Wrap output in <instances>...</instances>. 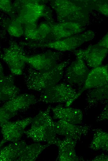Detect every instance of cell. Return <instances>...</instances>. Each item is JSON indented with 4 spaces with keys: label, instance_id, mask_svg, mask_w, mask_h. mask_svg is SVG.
<instances>
[{
    "label": "cell",
    "instance_id": "obj_24",
    "mask_svg": "<svg viewBox=\"0 0 108 161\" xmlns=\"http://www.w3.org/2000/svg\"><path fill=\"white\" fill-rule=\"evenodd\" d=\"M86 2L89 10H95L104 15L108 16L107 0H86Z\"/></svg>",
    "mask_w": 108,
    "mask_h": 161
},
{
    "label": "cell",
    "instance_id": "obj_22",
    "mask_svg": "<svg viewBox=\"0 0 108 161\" xmlns=\"http://www.w3.org/2000/svg\"><path fill=\"white\" fill-rule=\"evenodd\" d=\"M89 147L94 150H102L104 151H107L108 133L100 129H96Z\"/></svg>",
    "mask_w": 108,
    "mask_h": 161
},
{
    "label": "cell",
    "instance_id": "obj_18",
    "mask_svg": "<svg viewBox=\"0 0 108 161\" xmlns=\"http://www.w3.org/2000/svg\"><path fill=\"white\" fill-rule=\"evenodd\" d=\"M14 75L5 76L0 80V103L11 100L19 94L20 90L15 83Z\"/></svg>",
    "mask_w": 108,
    "mask_h": 161
},
{
    "label": "cell",
    "instance_id": "obj_9",
    "mask_svg": "<svg viewBox=\"0 0 108 161\" xmlns=\"http://www.w3.org/2000/svg\"><path fill=\"white\" fill-rule=\"evenodd\" d=\"M61 56L60 52L48 51L31 56L25 54L23 58L30 67L37 71H42L49 70L56 65Z\"/></svg>",
    "mask_w": 108,
    "mask_h": 161
},
{
    "label": "cell",
    "instance_id": "obj_2",
    "mask_svg": "<svg viewBox=\"0 0 108 161\" xmlns=\"http://www.w3.org/2000/svg\"><path fill=\"white\" fill-rule=\"evenodd\" d=\"M69 62V60L64 61L49 70L42 71H37L29 66L24 75L27 88L41 92L58 84L63 76L64 68Z\"/></svg>",
    "mask_w": 108,
    "mask_h": 161
},
{
    "label": "cell",
    "instance_id": "obj_27",
    "mask_svg": "<svg viewBox=\"0 0 108 161\" xmlns=\"http://www.w3.org/2000/svg\"><path fill=\"white\" fill-rule=\"evenodd\" d=\"M108 104H107L106 105L103 111L98 117L97 120L100 121L108 120Z\"/></svg>",
    "mask_w": 108,
    "mask_h": 161
},
{
    "label": "cell",
    "instance_id": "obj_16",
    "mask_svg": "<svg viewBox=\"0 0 108 161\" xmlns=\"http://www.w3.org/2000/svg\"><path fill=\"white\" fill-rule=\"evenodd\" d=\"M38 102L34 95L25 93L19 94L5 102L1 107L9 112L18 113L19 111L27 110Z\"/></svg>",
    "mask_w": 108,
    "mask_h": 161
},
{
    "label": "cell",
    "instance_id": "obj_20",
    "mask_svg": "<svg viewBox=\"0 0 108 161\" xmlns=\"http://www.w3.org/2000/svg\"><path fill=\"white\" fill-rule=\"evenodd\" d=\"M50 146L48 144L43 145L37 142L30 145L26 144L16 161H35L42 152Z\"/></svg>",
    "mask_w": 108,
    "mask_h": 161
},
{
    "label": "cell",
    "instance_id": "obj_6",
    "mask_svg": "<svg viewBox=\"0 0 108 161\" xmlns=\"http://www.w3.org/2000/svg\"><path fill=\"white\" fill-rule=\"evenodd\" d=\"M39 102L46 103H65L68 107L74 102L77 92L69 84H57L41 91Z\"/></svg>",
    "mask_w": 108,
    "mask_h": 161
},
{
    "label": "cell",
    "instance_id": "obj_3",
    "mask_svg": "<svg viewBox=\"0 0 108 161\" xmlns=\"http://www.w3.org/2000/svg\"><path fill=\"white\" fill-rule=\"evenodd\" d=\"M58 22H71L84 26L89 19L86 0H54L50 2Z\"/></svg>",
    "mask_w": 108,
    "mask_h": 161
},
{
    "label": "cell",
    "instance_id": "obj_1",
    "mask_svg": "<svg viewBox=\"0 0 108 161\" xmlns=\"http://www.w3.org/2000/svg\"><path fill=\"white\" fill-rule=\"evenodd\" d=\"M13 17L24 25L37 23L38 20L44 18L46 20H53L52 12L42 0H16L12 3Z\"/></svg>",
    "mask_w": 108,
    "mask_h": 161
},
{
    "label": "cell",
    "instance_id": "obj_17",
    "mask_svg": "<svg viewBox=\"0 0 108 161\" xmlns=\"http://www.w3.org/2000/svg\"><path fill=\"white\" fill-rule=\"evenodd\" d=\"M51 110L54 119L62 120L74 124H79L82 122L83 114L80 109L58 105L51 107Z\"/></svg>",
    "mask_w": 108,
    "mask_h": 161
},
{
    "label": "cell",
    "instance_id": "obj_7",
    "mask_svg": "<svg viewBox=\"0 0 108 161\" xmlns=\"http://www.w3.org/2000/svg\"><path fill=\"white\" fill-rule=\"evenodd\" d=\"M25 54L22 46L11 40L9 46L0 52V58L7 65L12 74L19 76L23 74L26 63L23 58Z\"/></svg>",
    "mask_w": 108,
    "mask_h": 161
},
{
    "label": "cell",
    "instance_id": "obj_12",
    "mask_svg": "<svg viewBox=\"0 0 108 161\" xmlns=\"http://www.w3.org/2000/svg\"><path fill=\"white\" fill-rule=\"evenodd\" d=\"M75 55V60L67 68L65 73V78L70 85L83 84L90 72L82 58Z\"/></svg>",
    "mask_w": 108,
    "mask_h": 161
},
{
    "label": "cell",
    "instance_id": "obj_15",
    "mask_svg": "<svg viewBox=\"0 0 108 161\" xmlns=\"http://www.w3.org/2000/svg\"><path fill=\"white\" fill-rule=\"evenodd\" d=\"M77 141L65 138L63 139L57 138L54 145L58 149V154L56 159L59 161H79L84 160L78 156L75 149Z\"/></svg>",
    "mask_w": 108,
    "mask_h": 161
},
{
    "label": "cell",
    "instance_id": "obj_8",
    "mask_svg": "<svg viewBox=\"0 0 108 161\" xmlns=\"http://www.w3.org/2000/svg\"><path fill=\"white\" fill-rule=\"evenodd\" d=\"M32 119V117H29L15 121H8L1 125L2 137L0 141V148L6 142L19 141L26 128L31 124Z\"/></svg>",
    "mask_w": 108,
    "mask_h": 161
},
{
    "label": "cell",
    "instance_id": "obj_23",
    "mask_svg": "<svg viewBox=\"0 0 108 161\" xmlns=\"http://www.w3.org/2000/svg\"><path fill=\"white\" fill-rule=\"evenodd\" d=\"M2 26L12 37H19L24 35V25L14 18L10 17L4 20Z\"/></svg>",
    "mask_w": 108,
    "mask_h": 161
},
{
    "label": "cell",
    "instance_id": "obj_30",
    "mask_svg": "<svg viewBox=\"0 0 108 161\" xmlns=\"http://www.w3.org/2000/svg\"><path fill=\"white\" fill-rule=\"evenodd\" d=\"M5 76L4 73L3 69L2 66L0 62V80L3 79Z\"/></svg>",
    "mask_w": 108,
    "mask_h": 161
},
{
    "label": "cell",
    "instance_id": "obj_26",
    "mask_svg": "<svg viewBox=\"0 0 108 161\" xmlns=\"http://www.w3.org/2000/svg\"><path fill=\"white\" fill-rule=\"evenodd\" d=\"M0 11L8 15L10 17H13L12 3L11 0H0Z\"/></svg>",
    "mask_w": 108,
    "mask_h": 161
},
{
    "label": "cell",
    "instance_id": "obj_19",
    "mask_svg": "<svg viewBox=\"0 0 108 161\" xmlns=\"http://www.w3.org/2000/svg\"><path fill=\"white\" fill-rule=\"evenodd\" d=\"M26 144L25 141L22 140L12 142L1 148L0 161H16Z\"/></svg>",
    "mask_w": 108,
    "mask_h": 161
},
{
    "label": "cell",
    "instance_id": "obj_11",
    "mask_svg": "<svg viewBox=\"0 0 108 161\" xmlns=\"http://www.w3.org/2000/svg\"><path fill=\"white\" fill-rule=\"evenodd\" d=\"M108 48L100 46L97 43L89 46L84 50H75V54L81 56L87 65L94 68L101 65L106 57Z\"/></svg>",
    "mask_w": 108,
    "mask_h": 161
},
{
    "label": "cell",
    "instance_id": "obj_25",
    "mask_svg": "<svg viewBox=\"0 0 108 161\" xmlns=\"http://www.w3.org/2000/svg\"><path fill=\"white\" fill-rule=\"evenodd\" d=\"M37 23L30 24L24 25L23 35L26 40L29 41H28L39 42V38L37 30Z\"/></svg>",
    "mask_w": 108,
    "mask_h": 161
},
{
    "label": "cell",
    "instance_id": "obj_10",
    "mask_svg": "<svg viewBox=\"0 0 108 161\" xmlns=\"http://www.w3.org/2000/svg\"><path fill=\"white\" fill-rule=\"evenodd\" d=\"M83 26L76 23L53 21L51 23L50 31L44 42L59 40L79 34L85 30Z\"/></svg>",
    "mask_w": 108,
    "mask_h": 161
},
{
    "label": "cell",
    "instance_id": "obj_5",
    "mask_svg": "<svg viewBox=\"0 0 108 161\" xmlns=\"http://www.w3.org/2000/svg\"><path fill=\"white\" fill-rule=\"evenodd\" d=\"M95 33L88 30L82 33L76 34L59 40L43 42L21 41L19 44L23 46L31 48H49L60 51H74L83 43L92 40Z\"/></svg>",
    "mask_w": 108,
    "mask_h": 161
},
{
    "label": "cell",
    "instance_id": "obj_21",
    "mask_svg": "<svg viewBox=\"0 0 108 161\" xmlns=\"http://www.w3.org/2000/svg\"><path fill=\"white\" fill-rule=\"evenodd\" d=\"M108 84L102 86L88 89L87 96L88 105L94 104L108 99Z\"/></svg>",
    "mask_w": 108,
    "mask_h": 161
},
{
    "label": "cell",
    "instance_id": "obj_29",
    "mask_svg": "<svg viewBox=\"0 0 108 161\" xmlns=\"http://www.w3.org/2000/svg\"><path fill=\"white\" fill-rule=\"evenodd\" d=\"M108 160V155L104 154L97 155L92 160V161H107Z\"/></svg>",
    "mask_w": 108,
    "mask_h": 161
},
{
    "label": "cell",
    "instance_id": "obj_14",
    "mask_svg": "<svg viewBox=\"0 0 108 161\" xmlns=\"http://www.w3.org/2000/svg\"><path fill=\"white\" fill-rule=\"evenodd\" d=\"M55 126L56 134L77 141L82 136L86 135L90 128L88 126L79 125L62 120L55 122Z\"/></svg>",
    "mask_w": 108,
    "mask_h": 161
},
{
    "label": "cell",
    "instance_id": "obj_4",
    "mask_svg": "<svg viewBox=\"0 0 108 161\" xmlns=\"http://www.w3.org/2000/svg\"><path fill=\"white\" fill-rule=\"evenodd\" d=\"M51 107L40 111L33 118L30 128L25 130L27 137L34 142H46L50 145H54L57 137L55 130V122L50 114Z\"/></svg>",
    "mask_w": 108,
    "mask_h": 161
},
{
    "label": "cell",
    "instance_id": "obj_13",
    "mask_svg": "<svg viewBox=\"0 0 108 161\" xmlns=\"http://www.w3.org/2000/svg\"><path fill=\"white\" fill-rule=\"evenodd\" d=\"M108 65L93 68L90 71L82 88L77 92L74 101L86 90L102 86L108 83Z\"/></svg>",
    "mask_w": 108,
    "mask_h": 161
},
{
    "label": "cell",
    "instance_id": "obj_28",
    "mask_svg": "<svg viewBox=\"0 0 108 161\" xmlns=\"http://www.w3.org/2000/svg\"><path fill=\"white\" fill-rule=\"evenodd\" d=\"M97 43L101 46L108 48V35L107 33Z\"/></svg>",
    "mask_w": 108,
    "mask_h": 161
}]
</instances>
